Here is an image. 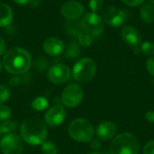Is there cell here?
Masks as SVG:
<instances>
[{
	"instance_id": "obj_1",
	"label": "cell",
	"mask_w": 154,
	"mask_h": 154,
	"mask_svg": "<svg viewBox=\"0 0 154 154\" xmlns=\"http://www.w3.org/2000/svg\"><path fill=\"white\" fill-rule=\"evenodd\" d=\"M32 59L29 52L20 47H14L7 51L3 59L5 69L14 75L26 72L31 66Z\"/></svg>"
},
{
	"instance_id": "obj_2",
	"label": "cell",
	"mask_w": 154,
	"mask_h": 154,
	"mask_svg": "<svg viewBox=\"0 0 154 154\" xmlns=\"http://www.w3.org/2000/svg\"><path fill=\"white\" fill-rule=\"evenodd\" d=\"M20 133L23 140L31 145L42 144L47 137L45 123L36 117L25 119L21 125Z\"/></svg>"
},
{
	"instance_id": "obj_3",
	"label": "cell",
	"mask_w": 154,
	"mask_h": 154,
	"mask_svg": "<svg viewBox=\"0 0 154 154\" xmlns=\"http://www.w3.org/2000/svg\"><path fill=\"white\" fill-rule=\"evenodd\" d=\"M139 149L136 136L127 132L116 135L110 144L111 154H138Z\"/></svg>"
},
{
	"instance_id": "obj_4",
	"label": "cell",
	"mask_w": 154,
	"mask_h": 154,
	"mask_svg": "<svg viewBox=\"0 0 154 154\" xmlns=\"http://www.w3.org/2000/svg\"><path fill=\"white\" fill-rule=\"evenodd\" d=\"M94 127L92 124L84 118L73 120L69 126V134L76 142L89 143L94 136Z\"/></svg>"
},
{
	"instance_id": "obj_5",
	"label": "cell",
	"mask_w": 154,
	"mask_h": 154,
	"mask_svg": "<svg viewBox=\"0 0 154 154\" xmlns=\"http://www.w3.org/2000/svg\"><path fill=\"white\" fill-rule=\"evenodd\" d=\"M97 72V65L90 58H83L76 62L72 75L75 80L80 83H88L92 80Z\"/></svg>"
},
{
	"instance_id": "obj_6",
	"label": "cell",
	"mask_w": 154,
	"mask_h": 154,
	"mask_svg": "<svg viewBox=\"0 0 154 154\" xmlns=\"http://www.w3.org/2000/svg\"><path fill=\"white\" fill-rule=\"evenodd\" d=\"M83 32L92 37L99 36L104 31V22L96 13L86 14L80 21Z\"/></svg>"
},
{
	"instance_id": "obj_7",
	"label": "cell",
	"mask_w": 154,
	"mask_h": 154,
	"mask_svg": "<svg viewBox=\"0 0 154 154\" xmlns=\"http://www.w3.org/2000/svg\"><path fill=\"white\" fill-rule=\"evenodd\" d=\"M84 91L80 85L73 83L65 88L61 94V102L65 106L76 107L83 100Z\"/></svg>"
},
{
	"instance_id": "obj_8",
	"label": "cell",
	"mask_w": 154,
	"mask_h": 154,
	"mask_svg": "<svg viewBox=\"0 0 154 154\" xmlns=\"http://www.w3.org/2000/svg\"><path fill=\"white\" fill-rule=\"evenodd\" d=\"M104 21L111 27H119L124 24L128 17L125 10L118 8L115 5H109L106 8L103 14Z\"/></svg>"
},
{
	"instance_id": "obj_9",
	"label": "cell",
	"mask_w": 154,
	"mask_h": 154,
	"mask_svg": "<svg viewBox=\"0 0 154 154\" xmlns=\"http://www.w3.org/2000/svg\"><path fill=\"white\" fill-rule=\"evenodd\" d=\"M0 149L4 154H21L23 149V142L15 134H5L0 141Z\"/></svg>"
},
{
	"instance_id": "obj_10",
	"label": "cell",
	"mask_w": 154,
	"mask_h": 154,
	"mask_svg": "<svg viewBox=\"0 0 154 154\" xmlns=\"http://www.w3.org/2000/svg\"><path fill=\"white\" fill-rule=\"evenodd\" d=\"M66 118V111L61 105H55L51 106L45 114V124L51 127L60 125Z\"/></svg>"
},
{
	"instance_id": "obj_11",
	"label": "cell",
	"mask_w": 154,
	"mask_h": 154,
	"mask_svg": "<svg viewBox=\"0 0 154 154\" xmlns=\"http://www.w3.org/2000/svg\"><path fill=\"white\" fill-rule=\"evenodd\" d=\"M70 78L69 69L63 64H56L48 71V79L53 84H63Z\"/></svg>"
},
{
	"instance_id": "obj_12",
	"label": "cell",
	"mask_w": 154,
	"mask_h": 154,
	"mask_svg": "<svg viewBox=\"0 0 154 154\" xmlns=\"http://www.w3.org/2000/svg\"><path fill=\"white\" fill-rule=\"evenodd\" d=\"M85 8L83 5L78 1L70 0L62 5L60 12L61 14L68 20H78L84 13Z\"/></svg>"
},
{
	"instance_id": "obj_13",
	"label": "cell",
	"mask_w": 154,
	"mask_h": 154,
	"mask_svg": "<svg viewBox=\"0 0 154 154\" xmlns=\"http://www.w3.org/2000/svg\"><path fill=\"white\" fill-rule=\"evenodd\" d=\"M122 39L128 45L135 48H139L142 43V36L139 31L131 25L125 26L121 31Z\"/></svg>"
},
{
	"instance_id": "obj_14",
	"label": "cell",
	"mask_w": 154,
	"mask_h": 154,
	"mask_svg": "<svg viewBox=\"0 0 154 154\" xmlns=\"http://www.w3.org/2000/svg\"><path fill=\"white\" fill-rule=\"evenodd\" d=\"M117 132V126L111 121H105L100 123L96 130V134L100 140L108 141L113 139Z\"/></svg>"
},
{
	"instance_id": "obj_15",
	"label": "cell",
	"mask_w": 154,
	"mask_h": 154,
	"mask_svg": "<svg viewBox=\"0 0 154 154\" xmlns=\"http://www.w3.org/2000/svg\"><path fill=\"white\" fill-rule=\"evenodd\" d=\"M64 42L56 37H50L43 42V50L50 56H58L64 51Z\"/></svg>"
},
{
	"instance_id": "obj_16",
	"label": "cell",
	"mask_w": 154,
	"mask_h": 154,
	"mask_svg": "<svg viewBox=\"0 0 154 154\" xmlns=\"http://www.w3.org/2000/svg\"><path fill=\"white\" fill-rule=\"evenodd\" d=\"M13 10L8 5L0 4V26H8L13 21Z\"/></svg>"
},
{
	"instance_id": "obj_17",
	"label": "cell",
	"mask_w": 154,
	"mask_h": 154,
	"mask_svg": "<svg viewBox=\"0 0 154 154\" xmlns=\"http://www.w3.org/2000/svg\"><path fill=\"white\" fill-rule=\"evenodd\" d=\"M140 18L145 23H152L154 21V7L150 4L143 5L140 11Z\"/></svg>"
},
{
	"instance_id": "obj_18",
	"label": "cell",
	"mask_w": 154,
	"mask_h": 154,
	"mask_svg": "<svg viewBox=\"0 0 154 154\" xmlns=\"http://www.w3.org/2000/svg\"><path fill=\"white\" fill-rule=\"evenodd\" d=\"M65 28H66L67 32L70 36H74L77 38L83 32L80 21L79 20H69L65 25Z\"/></svg>"
},
{
	"instance_id": "obj_19",
	"label": "cell",
	"mask_w": 154,
	"mask_h": 154,
	"mask_svg": "<svg viewBox=\"0 0 154 154\" xmlns=\"http://www.w3.org/2000/svg\"><path fill=\"white\" fill-rule=\"evenodd\" d=\"M49 106V102L44 97H38L32 102V107L36 111H43Z\"/></svg>"
},
{
	"instance_id": "obj_20",
	"label": "cell",
	"mask_w": 154,
	"mask_h": 154,
	"mask_svg": "<svg viewBox=\"0 0 154 154\" xmlns=\"http://www.w3.org/2000/svg\"><path fill=\"white\" fill-rule=\"evenodd\" d=\"M16 129H17V124L13 121L6 120L0 125V131L4 134H14V132H15Z\"/></svg>"
},
{
	"instance_id": "obj_21",
	"label": "cell",
	"mask_w": 154,
	"mask_h": 154,
	"mask_svg": "<svg viewBox=\"0 0 154 154\" xmlns=\"http://www.w3.org/2000/svg\"><path fill=\"white\" fill-rule=\"evenodd\" d=\"M141 51L148 57H153L154 56V43L152 42L146 41L140 45Z\"/></svg>"
},
{
	"instance_id": "obj_22",
	"label": "cell",
	"mask_w": 154,
	"mask_h": 154,
	"mask_svg": "<svg viewBox=\"0 0 154 154\" xmlns=\"http://www.w3.org/2000/svg\"><path fill=\"white\" fill-rule=\"evenodd\" d=\"M79 52H80L79 45L77 42H71L69 45L68 50L66 51V56L69 59H74L79 56Z\"/></svg>"
},
{
	"instance_id": "obj_23",
	"label": "cell",
	"mask_w": 154,
	"mask_h": 154,
	"mask_svg": "<svg viewBox=\"0 0 154 154\" xmlns=\"http://www.w3.org/2000/svg\"><path fill=\"white\" fill-rule=\"evenodd\" d=\"M78 41H79V42L80 45H82L84 47H88V46H90L92 44L93 37L90 36L89 34L86 33L85 32H82L78 36Z\"/></svg>"
},
{
	"instance_id": "obj_24",
	"label": "cell",
	"mask_w": 154,
	"mask_h": 154,
	"mask_svg": "<svg viewBox=\"0 0 154 154\" xmlns=\"http://www.w3.org/2000/svg\"><path fill=\"white\" fill-rule=\"evenodd\" d=\"M42 152L43 154H57L58 150L54 143L51 142H44L42 144Z\"/></svg>"
},
{
	"instance_id": "obj_25",
	"label": "cell",
	"mask_w": 154,
	"mask_h": 154,
	"mask_svg": "<svg viewBox=\"0 0 154 154\" xmlns=\"http://www.w3.org/2000/svg\"><path fill=\"white\" fill-rule=\"evenodd\" d=\"M10 97V89L5 85H0V104L6 102Z\"/></svg>"
},
{
	"instance_id": "obj_26",
	"label": "cell",
	"mask_w": 154,
	"mask_h": 154,
	"mask_svg": "<svg viewBox=\"0 0 154 154\" xmlns=\"http://www.w3.org/2000/svg\"><path fill=\"white\" fill-rule=\"evenodd\" d=\"M11 115H12L11 109L6 106L0 104V121L8 120V118H10Z\"/></svg>"
},
{
	"instance_id": "obj_27",
	"label": "cell",
	"mask_w": 154,
	"mask_h": 154,
	"mask_svg": "<svg viewBox=\"0 0 154 154\" xmlns=\"http://www.w3.org/2000/svg\"><path fill=\"white\" fill-rule=\"evenodd\" d=\"M104 6V0H90L89 1V7L90 9L96 13L100 11Z\"/></svg>"
},
{
	"instance_id": "obj_28",
	"label": "cell",
	"mask_w": 154,
	"mask_h": 154,
	"mask_svg": "<svg viewBox=\"0 0 154 154\" xmlns=\"http://www.w3.org/2000/svg\"><path fill=\"white\" fill-rule=\"evenodd\" d=\"M143 154H154V140L148 142L143 147Z\"/></svg>"
},
{
	"instance_id": "obj_29",
	"label": "cell",
	"mask_w": 154,
	"mask_h": 154,
	"mask_svg": "<svg viewBox=\"0 0 154 154\" xmlns=\"http://www.w3.org/2000/svg\"><path fill=\"white\" fill-rule=\"evenodd\" d=\"M146 68L149 73L154 77V56L148 59V60L146 61Z\"/></svg>"
},
{
	"instance_id": "obj_30",
	"label": "cell",
	"mask_w": 154,
	"mask_h": 154,
	"mask_svg": "<svg viewBox=\"0 0 154 154\" xmlns=\"http://www.w3.org/2000/svg\"><path fill=\"white\" fill-rule=\"evenodd\" d=\"M145 0H122V2L128 5V6H139L141 5Z\"/></svg>"
},
{
	"instance_id": "obj_31",
	"label": "cell",
	"mask_w": 154,
	"mask_h": 154,
	"mask_svg": "<svg viewBox=\"0 0 154 154\" xmlns=\"http://www.w3.org/2000/svg\"><path fill=\"white\" fill-rule=\"evenodd\" d=\"M89 143H90V147H91L94 151H97V150H99L100 147H101L100 142H99L98 140H93V139H92V140L89 142Z\"/></svg>"
},
{
	"instance_id": "obj_32",
	"label": "cell",
	"mask_w": 154,
	"mask_h": 154,
	"mask_svg": "<svg viewBox=\"0 0 154 154\" xmlns=\"http://www.w3.org/2000/svg\"><path fill=\"white\" fill-rule=\"evenodd\" d=\"M145 119L150 123H154V111H148L145 114Z\"/></svg>"
},
{
	"instance_id": "obj_33",
	"label": "cell",
	"mask_w": 154,
	"mask_h": 154,
	"mask_svg": "<svg viewBox=\"0 0 154 154\" xmlns=\"http://www.w3.org/2000/svg\"><path fill=\"white\" fill-rule=\"evenodd\" d=\"M5 50H6V44L5 41L2 38H0V56L5 52Z\"/></svg>"
},
{
	"instance_id": "obj_34",
	"label": "cell",
	"mask_w": 154,
	"mask_h": 154,
	"mask_svg": "<svg viewBox=\"0 0 154 154\" xmlns=\"http://www.w3.org/2000/svg\"><path fill=\"white\" fill-rule=\"evenodd\" d=\"M41 2H42V0H29L28 1V4L32 7H38L40 5Z\"/></svg>"
},
{
	"instance_id": "obj_35",
	"label": "cell",
	"mask_w": 154,
	"mask_h": 154,
	"mask_svg": "<svg viewBox=\"0 0 154 154\" xmlns=\"http://www.w3.org/2000/svg\"><path fill=\"white\" fill-rule=\"evenodd\" d=\"M29 0H14V2H15L16 4H19V5H24V4H27Z\"/></svg>"
},
{
	"instance_id": "obj_36",
	"label": "cell",
	"mask_w": 154,
	"mask_h": 154,
	"mask_svg": "<svg viewBox=\"0 0 154 154\" xmlns=\"http://www.w3.org/2000/svg\"><path fill=\"white\" fill-rule=\"evenodd\" d=\"M148 2L150 3V5H154V0H148Z\"/></svg>"
},
{
	"instance_id": "obj_37",
	"label": "cell",
	"mask_w": 154,
	"mask_h": 154,
	"mask_svg": "<svg viewBox=\"0 0 154 154\" xmlns=\"http://www.w3.org/2000/svg\"><path fill=\"white\" fill-rule=\"evenodd\" d=\"M88 154H100V153H97V152H91V153H88Z\"/></svg>"
},
{
	"instance_id": "obj_38",
	"label": "cell",
	"mask_w": 154,
	"mask_h": 154,
	"mask_svg": "<svg viewBox=\"0 0 154 154\" xmlns=\"http://www.w3.org/2000/svg\"><path fill=\"white\" fill-rule=\"evenodd\" d=\"M1 67H2V64H1V62H0V70H1Z\"/></svg>"
},
{
	"instance_id": "obj_39",
	"label": "cell",
	"mask_w": 154,
	"mask_h": 154,
	"mask_svg": "<svg viewBox=\"0 0 154 154\" xmlns=\"http://www.w3.org/2000/svg\"><path fill=\"white\" fill-rule=\"evenodd\" d=\"M1 134H2V133H1V131H0V136H1Z\"/></svg>"
},
{
	"instance_id": "obj_40",
	"label": "cell",
	"mask_w": 154,
	"mask_h": 154,
	"mask_svg": "<svg viewBox=\"0 0 154 154\" xmlns=\"http://www.w3.org/2000/svg\"><path fill=\"white\" fill-rule=\"evenodd\" d=\"M153 85H154V79H153Z\"/></svg>"
}]
</instances>
